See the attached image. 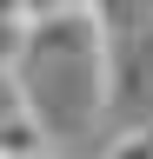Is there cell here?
<instances>
[{"label":"cell","instance_id":"obj_1","mask_svg":"<svg viewBox=\"0 0 153 159\" xmlns=\"http://www.w3.org/2000/svg\"><path fill=\"white\" fill-rule=\"evenodd\" d=\"M47 146H53V139H47V126L27 106L0 113V159H33V152H47Z\"/></svg>","mask_w":153,"mask_h":159},{"label":"cell","instance_id":"obj_2","mask_svg":"<svg viewBox=\"0 0 153 159\" xmlns=\"http://www.w3.org/2000/svg\"><path fill=\"white\" fill-rule=\"evenodd\" d=\"M100 159H153V126H127Z\"/></svg>","mask_w":153,"mask_h":159},{"label":"cell","instance_id":"obj_3","mask_svg":"<svg viewBox=\"0 0 153 159\" xmlns=\"http://www.w3.org/2000/svg\"><path fill=\"white\" fill-rule=\"evenodd\" d=\"M33 159H67V152H60V146H47V152H33Z\"/></svg>","mask_w":153,"mask_h":159}]
</instances>
